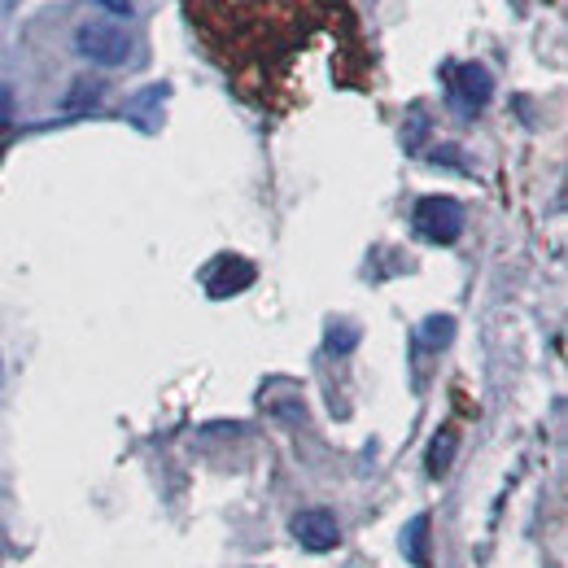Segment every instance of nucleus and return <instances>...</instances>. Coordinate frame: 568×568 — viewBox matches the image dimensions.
I'll list each match as a JSON object with an SVG mask.
<instances>
[{
  "label": "nucleus",
  "mask_w": 568,
  "mask_h": 568,
  "mask_svg": "<svg viewBox=\"0 0 568 568\" xmlns=\"http://www.w3.org/2000/svg\"><path fill=\"white\" fill-rule=\"evenodd\" d=\"M74 49L97 67H123L132 58V36L114 22H83L74 31Z\"/></svg>",
  "instance_id": "obj_1"
},
{
  "label": "nucleus",
  "mask_w": 568,
  "mask_h": 568,
  "mask_svg": "<svg viewBox=\"0 0 568 568\" xmlns=\"http://www.w3.org/2000/svg\"><path fill=\"white\" fill-rule=\"evenodd\" d=\"M412 223H416V232L433 241V245H450V241H459V232H464V206L455 202V197H425L416 214H412Z\"/></svg>",
  "instance_id": "obj_2"
},
{
  "label": "nucleus",
  "mask_w": 568,
  "mask_h": 568,
  "mask_svg": "<svg viewBox=\"0 0 568 568\" xmlns=\"http://www.w3.org/2000/svg\"><path fill=\"white\" fill-rule=\"evenodd\" d=\"M288 534H293L306 551H315V556H324V551H333V547L342 542V525H337V516H333L328 507H306V511H297V516L288 520Z\"/></svg>",
  "instance_id": "obj_3"
},
{
  "label": "nucleus",
  "mask_w": 568,
  "mask_h": 568,
  "mask_svg": "<svg viewBox=\"0 0 568 568\" xmlns=\"http://www.w3.org/2000/svg\"><path fill=\"white\" fill-rule=\"evenodd\" d=\"M490 92H495V79H490L486 67H477V62L455 67V74H450V101H455L464 114H477V110L490 101Z\"/></svg>",
  "instance_id": "obj_4"
},
{
  "label": "nucleus",
  "mask_w": 568,
  "mask_h": 568,
  "mask_svg": "<svg viewBox=\"0 0 568 568\" xmlns=\"http://www.w3.org/2000/svg\"><path fill=\"white\" fill-rule=\"evenodd\" d=\"M101 97H105V83H101V79H92V74H79V79L71 83V92H67V110H71V114L92 110Z\"/></svg>",
  "instance_id": "obj_5"
},
{
  "label": "nucleus",
  "mask_w": 568,
  "mask_h": 568,
  "mask_svg": "<svg viewBox=\"0 0 568 568\" xmlns=\"http://www.w3.org/2000/svg\"><path fill=\"white\" fill-rule=\"evenodd\" d=\"M450 333H455V320H450V315H433L425 328H420V346L437 351V346H446V342H450Z\"/></svg>",
  "instance_id": "obj_6"
},
{
  "label": "nucleus",
  "mask_w": 568,
  "mask_h": 568,
  "mask_svg": "<svg viewBox=\"0 0 568 568\" xmlns=\"http://www.w3.org/2000/svg\"><path fill=\"white\" fill-rule=\"evenodd\" d=\"M403 542H407L412 560H416V565H425L428 560V516H416V520H412V529H407V538H403Z\"/></svg>",
  "instance_id": "obj_7"
},
{
  "label": "nucleus",
  "mask_w": 568,
  "mask_h": 568,
  "mask_svg": "<svg viewBox=\"0 0 568 568\" xmlns=\"http://www.w3.org/2000/svg\"><path fill=\"white\" fill-rule=\"evenodd\" d=\"M450 450H455V433H437V442L428 450V473H442L446 459H450Z\"/></svg>",
  "instance_id": "obj_8"
},
{
  "label": "nucleus",
  "mask_w": 568,
  "mask_h": 568,
  "mask_svg": "<svg viewBox=\"0 0 568 568\" xmlns=\"http://www.w3.org/2000/svg\"><path fill=\"white\" fill-rule=\"evenodd\" d=\"M9 119H13V88L0 83V128H9Z\"/></svg>",
  "instance_id": "obj_9"
},
{
  "label": "nucleus",
  "mask_w": 568,
  "mask_h": 568,
  "mask_svg": "<svg viewBox=\"0 0 568 568\" xmlns=\"http://www.w3.org/2000/svg\"><path fill=\"white\" fill-rule=\"evenodd\" d=\"M105 13H119V18H128L132 13V0H97Z\"/></svg>",
  "instance_id": "obj_10"
}]
</instances>
